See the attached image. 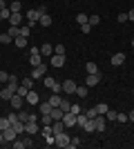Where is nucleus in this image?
Returning a JSON list of instances; mask_svg holds the SVG:
<instances>
[{
  "mask_svg": "<svg viewBox=\"0 0 134 149\" xmlns=\"http://www.w3.org/2000/svg\"><path fill=\"white\" fill-rule=\"evenodd\" d=\"M43 82H45V87L49 89V91H54V93H60V91H63V89H60V82H58V80H54L51 76H45V78H43Z\"/></svg>",
  "mask_w": 134,
  "mask_h": 149,
  "instance_id": "nucleus-1",
  "label": "nucleus"
},
{
  "mask_svg": "<svg viewBox=\"0 0 134 149\" xmlns=\"http://www.w3.org/2000/svg\"><path fill=\"white\" fill-rule=\"evenodd\" d=\"M54 140H56V143H54L56 147H63V149H67V147H69V140H72V138L67 136L65 131H60V134H56V136H54Z\"/></svg>",
  "mask_w": 134,
  "mask_h": 149,
  "instance_id": "nucleus-2",
  "label": "nucleus"
},
{
  "mask_svg": "<svg viewBox=\"0 0 134 149\" xmlns=\"http://www.w3.org/2000/svg\"><path fill=\"white\" fill-rule=\"evenodd\" d=\"M29 62H32V67H38L40 62H43V54H40V47H32V56H29Z\"/></svg>",
  "mask_w": 134,
  "mask_h": 149,
  "instance_id": "nucleus-3",
  "label": "nucleus"
},
{
  "mask_svg": "<svg viewBox=\"0 0 134 149\" xmlns=\"http://www.w3.org/2000/svg\"><path fill=\"white\" fill-rule=\"evenodd\" d=\"M25 18H27V25L34 27V25L40 20V11H38V9H29V11L25 13Z\"/></svg>",
  "mask_w": 134,
  "mask_h": 149,
  "instance_id": "nucleus-4",
  "label": "nucleus"
},
{
  "mask_svg": "<svg viewBox=\"0 0 134 149\" xmlns=\"http://www.w3.org/2000/svg\"><path fill=\"white\" fill-rule=\"evenodd\" d=\"M94 120V127H96V131H105V127H107V118L103 116V113H98L96 118H92Z\"/></svg>",
  "mask_w": 134,
  "mask_h": 149,
  "instance_id": "nucleus-5",
  "label": "nucleus"
},
{
  "mask_svg": "<svg viewBox=\"0 0 134 149\" xmlns=\"http://www.w3.org/2000/svg\"><path fill=\"white\" fill-rule=\"evenodd\" d=\"M45 71H47V65H45V62H40L38 67H34L32 78H34V80H38V78H45Z\"/></svg>",
  "mask_w": 134,
  "mask_h": 149,
  "instance_id": "nucleus-6",
  "label": "nucleus"
},
{
  "mask_svg": "<svg viewBox=\"0 0 134 149\" xmlns=\"http://www.w3.org/2000/svg\"><path fill=\"white\" fill-rule=\"evenodd\" d=\"M49 65L51 67H63L65 65V54H54V56L49 58Z\"/></svg>",
  "mask_w": 134,
  "mask_h": 149,
  "instance_id": "nucleus-7",
  "label": "nucleus"
},
{
  "mask_svg": "<svg viewBox=\"0 0 134 149\" xmlns=\"http://www.w3.org/2000/svg\"><path fill=\"white\" fill-rule=\"evenodd\" d=\"M76 87H78V85H76L74 80H65L63 85H60V89H63L67 96H69V93H76Z\"/></svg>",
  "mask_w": 134,
  "mask_h": 149,
  "instance_id": "nucleus-8",
  "label": "nucleus"
},
{
  "mask_svg": "<svg viewBox=\"0 0 134 149\" xmlns=\"http://www.w3.org/2000/svg\"><path fill=\"white\" fill-rule=\"evenodd\" d=\"M25 102H27V105H32V107H36V105H38V102H40L38 93H36V91H32V89H29V93H27V96H25Z\"/></svg>",
  "mask_w": 134,
  "mask_h": 149,
  "instance_id": "nucleus-9",
  "label": "nucleus"
},
{
  "mask_svg": "<svg viewBox=\"0 0 134 149\" xmlns=\"http://www.w3.org/2000/svg\"><path fill=\"white\" fill-rule=\"evenodd\" d=\"M101 82V74H87V78H85V85L87 87H96Z\"/></svg>",
  "mask_w": 134,
  "mask_h": 149,
  "instance_id": "nucleus-10",
  "label": "nucleus"
},
{
  "mask_svg": "<svg viewBox=\"0 0 134 149\" xmlns=\"http://www.w3.org/2000/svg\"><path fill=\"white\" fill-rule=\"evenodd\" d=\"M63 123H65V127H74V125H76V113L65 111L63 113Z\"/></svg>",
  "mask_w": 134,
  "mask_h": 149,
  "instance_id": "nucleus-11",
  "label": "nucleus"
},
{
  "mask_svg": "<svg viewBox=\"0 0 134 149\" xmlns=\"http://www.w3.org/2000/svg\"><path fill=\"white\" fill-rule=\"evenodd\" d=\"M40 131V127L36 123H34V120H27L25 123V134H29V136H34V134H38Z\"/></svg>",
  "mask_w": 134,
  "mask_h": 149,
  "instance_id": "nucleus-12",
  "label": "nucleus"
},
{
  "mask_svg": "<svg viewBox=\"0 0 134 149\" xmlns=\"http://www.w3.org/2000/svg\"><path fill=\"white\" fill-rule=\"evenodd\" d=\"M9 102H11L13 109H22V105H25V98H22V96H18V93H13Z\"/></svg>",
  "mask_w": 134,
  "mask_h": 149,
  "instance_id": "nucleus-13",
  "label": "nucleus"
},
{
  "mask_svg": "<svg viewBox=\"0 0 134 149\" xmlns=\"http://www.w3.org/2000/svg\"><path fill=\"white\" fill-rule=\"evenodd\" d=\"M2 134H5V143H13V140L18 138V134H16V129H13V127H7Z\"/></svg>",
  "mask_w": 134,
  "mask_h": 149,
  "instance_id": "nucleus-14",
  "label": "nucleus"
},
{
  "mask_svg": "<svg viewBox=\"0 0 134 149\" xmlns=\"http://www.w3.org/2000/svg\"><path fill=\"white\" fill-rule=\"evenodd\" d=\"M13 93H16V87L7 85V87L2 89V91H0V98H2V100H11V96H13Z\"/></svg>",
  "mask_w": 134,
  "mask_h": 149,
  "instance_id": "nucleus-15",
  "label": "nucleus"
},
{
  "mask_svg": "<svg viewBox=\"0 0 134 149\" xmlns=\"http://www.w3.org/2000/svg\"><path fill=\"white\" fill-rule=\"evenodd\" d=\"M22 18H25V16H22V13H20V11H13L11 16H9V22H11V25H16V27H20V22H22Z\"/></svg>",
  "mask_w": 134,
  "mask_h": 149,
  "instance_id": "nucleus-16",
  "label": "nucleus"
},
{
  "mask_svg": "<svg viewBox=\"0 0 134 149\" xmlns=\"http://www.w3.org/2000/svg\"><path fill=\"white\" fill-rule=\"evenodd\" d=\"M40 54L43 56H54V45H49V42H45V45H40Z\"/></svg>",
  "mask_w": 134,
  "mask_h": 149,
  "instance_id": "nucleus-17",
  "label": "nucleus"
},
{
  "mask_svg": "<svg viewBox=\"0 0 134 149\" xmlns=\"http://www.w3.org/2000/svg\"><path fill=\"white\" fill-rule=\"evenodd\" d=\"M60 100H63V96H60V93H54V91H51V96H49V100H47V102H49L51 107H58V105H60Z\"/></svg>",
  "mask_w": 134,
  "mask_h": 149,
  "instance_id": "nucleus-18",
  "label": "nucleus"
},
{
  "mask_svg": "<svg viewBox=\"0 0 134 149\" xmlns=\"http://www.w3.org/2000/svg\"><path fill=\"white\" fill-rule=\"evenodd\" d=\"M123 62H125V54H114V56H112V65H114V67H119Z\"/></svg>",
  "mask_w": 134,
  "mask_h": 149,
  "instance_id": "nucleus-19",
  "label": "nucleus"
},
{
  "mask_svg": "<svg viewBox=\"0 0 134 149\" xmlns=\"http://www.w3.org/2000/svg\"><path fill=\"white\" fill-rule=\"evenodd\" d=\"M63 109H60V107H51V118L54 120H63Z\"/></svg>",
  "mask_w": 134,
  "mask_h": 149,
  "instance_id": "nucleus-20",
  "label": "nucleus"
},
{
  "mask_svg": "<svg viewBox=\"0 0 134 149\" xmlns=\"http://www.w3.org/2000/svg\"><path fill=\"white\" fill-rule=\"evenodd\" d=\"M38 123L40 125H51V123H54V118H51V113H40Z\"/></svg>",
  "mask_w": 134,
  "mask_h": 149,
  "instance_id": "nucleus-21",
  "label": "nucleus"
},
{
  "mask_svg": "<svg viewBox=\"0 0 134 149\" xmlns=\"http://www.w3.org/2000/svg\"><path fill=\"white\" fill-rule=\"evenodd\" d=\"M11 127L16 129V134H22V131H25V123H22V120H13Z\"/></svg>",
  "mask_w": 134,
  "mask_h": 149,
  "instance_id": "nucleus-22",
  "label": "nucleus"
},
{
  "mask_svg": "<svg viewBox=\"0 0 134 149\" xmlns=\"http://www.w3.org/2000/svg\"><path fill=\"white\" fill-rule=\"evenodd\" d=\"M13 42H16L18 49H22V47H27V38L25 36H16V38H13Z\"/></svg>",
  "mask_w": 134,
  "mask_h": 149,
  "instance_id": "nucleus-23",
  "label": "nucleus"
},
{
  "mask_svg": "<svg viewBox=\"0 0 134 149\" xmlns=\"http://www.w3.org/2000/svg\"><path fill=\"white\" fill-rule=\"evenodd\" d=\"M85 74H98V67H96V62H87V65H85Z\"/></svg>",
  "mask_w": 134,
  "mask_h": 149,
  "instance_id": "nucleus-24",
  "label": "nucleus"
},
{
  "mask_svg": "<svg viewBox=\"0 0 134 149\" xmlns=\"http://www.w3.org/2000/svg\"><path fill=\"white\" fill-rule=\"evenodd\" d=\"M38 22H40V25H43V27H49V25H51V16H49V13H43Z\"/></svg>",
  "mask_w": 134,
  "mask_h": 149,
  "instance_id": "nucleus-25",
  "label": "nucleus"
},
{
  "mask_svg": "<svg viewBox=\"0 0 134 149\" xmlns=\"http://www.w3.org/2000/svg\"><path fill=\"white\" fill-rule=\"evenodd\" d=\"M83 129L87 131V134H92V131H96V127H94V120H85V125H83Z\"/></svg>",
  "mask_w": 134,
  "mask_h": 149,
  "instance_id": "nucleus-26",
  "label": "nucleus"
},
{
  "mask_svg": "<svg viewBox=\"0 0 134 149\" xmlns=\"http://www.w3.org/2000/svg\"><path fill=\"white\" fill-rule=\"evenodd\" d=\"M87 93H89L87 85H85V87H76V96L78 98H87Z\"/></svg>",
  "mask_w": 134,
  "mask_h": 149,
  "instance_id": "nucleus-27",
  "label": "nucleus"
},
{
  "mask_svg": "<svg viewBox=\"0 0 134 149\" xmlns=\"http://www.w3.org/2000/svg\"><path fill=\"white\" fill-rule=\"evenodd\" d=\"M9 11H22V5H20V0H13L11 5H9Z\"/></svg>",
  "mask_w": 134,
  "mask_h": 149,
  "instance_id": "nucleus-28",
  "label": "nucleus"
},
{
  "mask_svg": "<svg viewBox=\"0 0 134 149\" xmlns=\"http://www.w3.org/2000/svg\"><path fill=\"white\" fill-rule=\"evenodd\" d=\"M7 127H11V123H9V118H7V116H0V131H5Z\"/></svg>",
  "mask_w": 134,
  "mask_h": 149,
  "instance_id": "nucleus-29",
  "label": "nucleus"
},
{
  "mask_svg": "<svg viewBox=\"0 0 134 149\" xmlns=\"http://www.w3.org/2000/svg\"><path fill=\"white\" fill-rule=\"evenodd\" d=\"M16 93H18V96H22V98H25L27 93H29V87H25V85H18V87H16Z\"/></svg>",
  "mask_w": 134,
  "mask_h": 149,
  "instance_id": "nucleus-30",
  "label": "nucleus"
},
{
  "mask_svg": "<svg viewBox=\"0 0 134 149\" xmlns=\"http://www.w3.org/2000/svg\"><path fill=\"white\" fill-rule=\"evenodd\" d=\"M38 107H40V113H51V105L49 102H38Z\"/></svg>",
  "mask_w": 134,
  "mask_h": 149,
  "instance_id": "nucleus-31",
  "label": "nucleus"
},
{
  "mask_svg": "<svg viewBox=\"0 0 134 149\" xmlns=\"http://www.w3.org/2000/svg\"><path fill=\"white\" fill-rule=\"evenodd\" d=\"M7 33H9V36H11V38H16V36H20V27H16V25H11V27H9V31H7Z\"/></svg>",
  "mask_w": 134,
  "mask_h": 149,
  "instance_id": "nucleus-32",
  "label": "nucleus"
},
{
  "mask_svg": "<svg viewBox=\"0 0 134 149\" xmlns=\"http://www.w3.org/2000/svg\"><path fill=\"white\" fill-rule=\"evenodd\" d=\"M29 116H32V113L25 111V109H20V111H18V120H22V123H27V120H29Z\"/></svg>",
  "mask_w": 134,
  "mask_h": 149,
  "instance_id": "nucleus-33",
  "label": "nucleus"
},
{
  "mask_svg": "<svg viewBox=\"0 0 134 149\" xmlns=\"http://www.w3.org/2000/svg\"><path fill=\"white\" fill-rule=\"evenodd\" d=\"M7 85H11V87H18L20 82H18V78H16L13 74H9V78H7Z\"/></svg>",
  "mask_w": 134,
  "mask_h": 149,
  "instance_id": "nucleus-34",
  "label": "nucleus"
},
{
  "mask_svg": "<svg viewBox=\"0 0 134 149\" xmlns=\"http://www.w3.org/2000/svg\"><path fill=\"white\" fill-rule=\"evenodd\" d=\"M29 33H32V27H29V25H22V27H20V36L29 38Z\"/></svg>",
  "mask_w": 134,
  "mask_h": 149,
  "instance_id": "nucleus-35",
  "label": "nucleus"
},
{
  "mask_svg": "<svg viewBox=\"0 0 134 149\" xmlns=\"http://www.w3.org/2000/svg\"><path fill=\"white\" fill-rule=\"evenodd\" d=\"M58 107H60V109H63V111H69V107H72V102H69V100H67V98H63V100H60V105H58Z\"/></svg>",
  "mask_w": 134,
  "mask_h": 149,
  "instance_id": "nucleus-36",
  "label": "nucleus"
},
{
  "mask_svg": "<svg viewBox=\"0 0 134 149\" xmlns=\"http://www.w3.org/2000/svg\"><path fill=\"white\" fill-rule=\"evenodd\" d=\"M25 147H27V140H18V138L13 140V149H25Z\"/></svg>",
  "mask_w": 134,
  "mask_h": 149,
  "instance_id": "nucleus-37",
  "label": "nucleus"
},
{
  "mask_svg": "<svg viewBox=\"0 0 134 149\" xmlns=\"http://www.w3.org/2000/svg\"><path fill=\"white\" fill-rule=\"evenodd\" d=\"M11 40H13V38L9 36V33H0V42H2V45H9Z\"/></svg>",
  "mask_w": 134,
  "mask_h": 149,
  "instance_id": "nucleus-38",
  "label": "nucleus"
},
{
  "mask_svg": "<svg viewBox=\"0 0 134 149\" xmlns=\"http://www.w3.org/2000/svg\"><path fill=\"white\" fill-rule=\"evenodd\" d=\"M9 16H11L9 7H7V9H0V20H9Z\"/></svg>",
  "mask_w": 134,
  "mask_h": 149,
  "instance_id": "nucleus-39",
  "label": "nucleus"
},
{
  "mask_svg": "<svg viewBox=\"0 0 134 149\" xmlns=\"http://www.w3.org/2000/svg\"><path fill=\"white\" fill-rule=\"evenodd\" d=\"M87 22H89L92 27H96L98 22H101V16H89V18H87Z\"/></svg>",
  "mask_w": 134,
  "mask_h": 149,
  "instance_id": "nucleus-40",
  "label": "nucleus"
},
{
  "mask_svg": "<svg viewBox=\"0 0 134 149\" xmlns=\"http://www.w3.org/2000/svg\"><path fill=\"white\" fill-rule=\"evenodd\" d=\"M107 109H109V107L105 105V102H101V105H96V111H98V113H103V116L107 113Z\"/></svg>",
  "mask_w": 134,
  "mask_h": 149,
  "instance_id": "nucleus-41",
  "label": "nucleus"
},
{
  "mask_svg": "<svg viewBox=\"0 0 134 149\" xmlns=\"http://www.w3.org/2000/svg\"><path fill=\"white\" fill-rule=\"evenodd\" d=\"M87 18H89V16H85V13H78V16H76V22H78V25H85V22H87Z\"/></svg>",
  "mask_w": 134,
  "mask_h": 149,
  "instance_id": "nucleus-42",
  "label": "nucleus"
},
{
  "mask_svg": "<svg viewBox=\"0 0 134 149\" xmlns=\"http://www.w3.org/2000/svg\"><path fill=\"white\" fill-rule=\"evenodd\" d=\"M69 147H72V149L81 147V138H76V136H74V138H72V140H69Z\"/></svg>",
  "mask_w": 134,
  "mask_h": 149,
  "instance_id": "nucleus-43",
  "label": "nucleus"
},
{
  "mask_svg": "<svg viewBox=\"0 0 134 149\" xmlns=\"http://www.w3.org/2000/svg\"><path fill=\"white\" fill-rule=\"evenodd\" d=\"M85 116H87L89 120H92V118H96V116H98V111H96V107H94V109H87V111H85Z\"/></svg>",
  "mask_w": 134,
  "mask_h": 149,
  "instance_id": "nucleus-44",
  "label": "nucleus"
},
{
  "mask_svg": "<svg viewBox=\"0 0 134 149\" xmlns=\"http://www.w3.org/2000/svg\"><path fill=\"white\" fill-rule=\"evenodd\" d=\"M116 120H119V123L123 125V123H128L130 118H128V113H116Z\"/></svg>",
  "mask_w": 134,
  "mask_h": 149,
  "instance_id": "nucleus-45",
  "label": "nucleus"
},
{
  "mask_svg": "<svg viewBox=\"0 0 134 149\" xmlns=\"http://www.w3.org/2000/svg\"><path fill=\"white\" fill-rule=\"evenodd\" d=\"M69 111H72V113H76V116H78V113L83 111V107H81V105H72V107H69Z\"/></svg>",
  "mask_w": 134,
  "mask_h": 149,
  "instance_id": "nucleus-46",
  "label": "nucleus"
},
{
  "mask_svg": "<svg viewBox=\"0 0 134 149\" xmlns=\"http://www.w3.org/2000/svg\"><path fill=\"white\" fill-rule=\"evenodd\" d=\"M20 85H25V87H29L32 89V85H34V78H22V82Z\"/></svg>",
  "mask_w": 134,
  "mask_h": 149,
  "instance_id": "nucleus-47",
  "label": "nucleus"
},
{
  "mask_svg": "<svg viewBox=\"0 0 134 149\" xmlns=\"http://www.w3.org/2000/svg\"><path fill=\"white\" fill-rule=\"evenodd\" d=\"M105 118H107V120H116V111H112V109H107V113H105Z\"/></svg>",
  "mask_w": 134,
  "mask_h": 149,
  "instance_id": "nucleus-48",
  "label": "nucleus"
},
{
  "mask_svg": "<svg viewBox=\"0 0 134 149\" xmlns=\"http://www.w3.org/2000/svg\"><path fill=\"white\" fill-rule=\"evenodd\" d=\"M81 31H83V33H89V31H92V25H89V22H85V25H81Z\"/></svg>",
  "mask_w": 134,
  "mask_h": 149,
  "instance_id": "nucleus-49",
  "label": "nucleus"
},
{
  "mask_svg": "<svg viewBox=\"0 0 134 149\" xmlns=\"http://www.w3.org/2000/svg\"><path fill=\"white\" fill-rule=\"evenodd\" d=\"M116 20H119L121 25H123V22H128V13H119V18H116Z\"/></svg>",
  "mask_w": 134,
  "mask_h": 149,
  "instance_id": "nucleus-50",
  "label": "nucleus"
},
{
  "mask_svg": "<svg viewBox=\"0 0 134 149\" xmlns=\"http://www.w3.org/2000/svg\"><path fill=\"white\" fill-rule=\"evenodd\" d=\"M54 54H65V47L63 45H56V47H54Z\"/></svg>",
  "mask_w": 134,
  "mask_h": 149,
  "instance_id": "nucleus-51",
  "label": "nucleus"
},
{
  "mask_svg": "<svg viewBox=\"0 0 134 149\" xmlns=\"http://www.w3.org/2000/svg\"><path fill=\"white\" fill-rule=\"evenodd\" d=\"M7 78H9V74H7V71H0V82H7Z\"/></svg>",
  "mask_w": 134,
  "mask_h": 149,
  "instance_id": "nucleus-52",
  "label": "nucleus"
},
{
  "mask_svg": "<svg viewBox=\"0 0 134 149\" xmlns=\"http://www.w3.org/2000/svg\"><path fill=\"white\" fill-rule=\"evenodd\" d=\"M7 118H9V123H13V120H18V113H13V111H11L9 116H7Z\"/></svg>",
  "mask_w": 134,
  "mask_h": 149,
  "instance_id": "nucleus-53",
  "label": "nucleus"
},
{
  "mask_svg": "<svg viewBox=\"0 0 134 149\" xmlns=\"http://www.w3.org/2000/svg\"><path fill=\"white\" fill-rule=\"evenodd\" d=\"M36 9H38V11H40V16H43V13H47V7H45V5H40V7H36Z\"/></svg>",
  "mask_w": 134,
  "mask_h": 149,
  "instance_id": "nucleus-54",
  "label": "nucleus"
},
{
  "mask_svg": "<svg viewBox=\"0 0 134 149\" xmlns=\"http://www.w3.org/2000/svg\"><path fill=\"white\" fill-rule=\"evenodd\" d=\"M128 118H130V123H134V109H130V111H128Z\"/></svg>",
  "mask_w": 134,
  "mask_h": 149,
  "instance_id": "nucleus-55",
  "label": "nucleus"
},
{
  "mask_svg": "<svg viewBox=\"0 0 134 149\" xmlns=\"http://www.w3.org/2000/svg\"><path fill=\"white\" fill-rule=\"evenodd\" d=\"M128 20H132V22H134V9H130V11H128Z\"/></svg>",
  "mask_w": 134,
  "mask_h": 149,
  "instance_id": "nucleus-56",
  "label": "nucleus"
},
{
  "mask_svg": "<svg viewBox=\"0 0 134 149\" xmlns=\"http://www.w3.org/2000/svg\"><path fill=\"white\" fill-rule=\"evenodd\" d=\"M0 9H7V2H5V0H0Z\"/></svg>",
  "mask_w": 134,
  "mask_h": 149,
  "instance_id": "nucleus-57",
  "label": "nucleus"
},
{
  "mask_svg": "<svg viewBox=\"0 0 134 149\" xmlns=\"http://www.w3.org/2000/svg\"><path fill=\"white\" fill-rule=\"evenodd\" d=\"M5 143V134H2V131H0V145Z\"/></svg>",
  "mask_w": 134,
  "mask_h": 149,
  "instance_id": "nucleus-58",
  "label": "nucleus"
},
{
  "mask_svg": "<svg viewBox=\"0 0 134 149\" xmlns=\"http://www.w3.org/2000/svg\"><path fill=\"white\" fill-rule=\"evenodd\" d=\"M132 47H134V38H132Z\"/></svg>",
  "mask_w": 134,
  "mask_h": 149,
  "instance_id": "nucleus-59",
  "label": "nucleus"
},
{
  "mask_svg": "<svg viewBox=\"0 0 134 149\" xmlns=\"http://www.w3.org/2000/svg\"><path fill=\"white\" fill-rule=\"evenodd\" d=\"M132 96H134V91H132Z\"/></svg>",
  "mask_w": 134,
  "mask_h": 149,
  "instance_id": "nucleus-60",
  "label": "nucleus"
}]
</instances>
